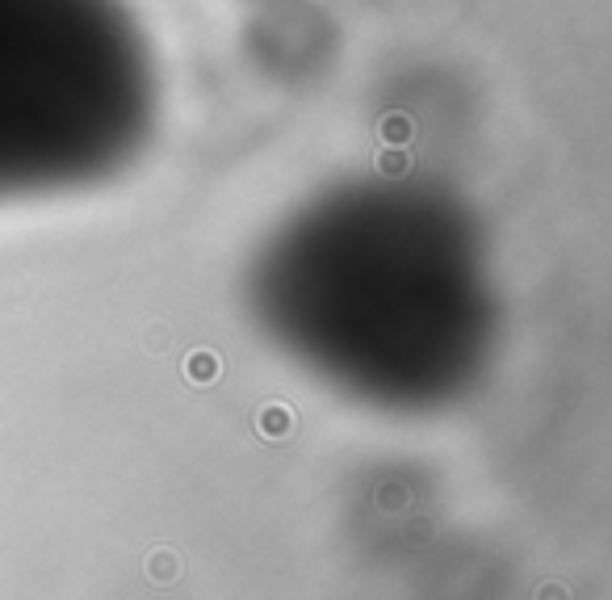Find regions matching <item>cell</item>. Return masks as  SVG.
I'll use <instances>...</instances> for the list:
<instances>
[{
  "label": "cell",
  "instance_id": "obj_1",
  "mask_svg": "<svg viewBox=\"0 0 612 600\" xmlns=\"http://www.w3.org/2000/svg\"><path fill=\"white\" fill-rule=\"evenodd\" d=\"M147 105L143 38L118 0H0V189L114 173Z\"/></svg>",
  "mask_w": 612,
  "mask_h": 600
},
{
  "label": "cell",
  "instance_id": "obj_2",
  "mask_svg": "<svg viewBox=\"0 0 612 600\" xmlns=\"http://www.w3.org/2000/svg\"><path fill=\"white\" fill-rule=\"evenodd\" d=\"M143 571H147V580L151 584H177L181 580V559L172 550H151L147 559H143Z\"/></svg>",
  "mask_w": 612,
  "mask_h": 600
},
{
  "label": "cell",
  "instance_id": "obj_3",
  "mask_svg": "<svg viewBox=\"0 0 612 600\" xmlns=\"http://www.w3.org/2000/svg\"><path fill=\"white\" fill-rule=\"evenodd\" d=\"M189 374L198 378V382H210V378L218 374V357H210V353H193V357H189Z\"/></svg>",
  "mask_w": 612,
  "mask_h": 600
},
{
  "label": "cell",
  "instance_id": "obj_4",
  "mask_svg": "<svg viewBox=\"0 0 612 600\" xmlns=\"http://www.w3.org/2000/svg\"><path fill=\"white\" fill-rule=\"evenodd\" d=\"M260 428H265L269 437H273V433H286V428H290V416H286V407H269V412H265V420H260Z\"/></svg>",
  "mask_w": 612,
  "mask_h": 600
},
{
  "label": "cell",
  "instance_id": "obj_5",
  "mask_svg": "<svg viewBox=\"0 0 612 600\" xmlns=\"http://www.w3.org/2000/svg\"><path fill=\"white\" fill-rule=\"evenodd\" d=\"M537 600H571V592L562 584H545V588H537Z\"/></svg>",
  "mask_w": 612,
  "mask_h": 600
}]
</instances>
